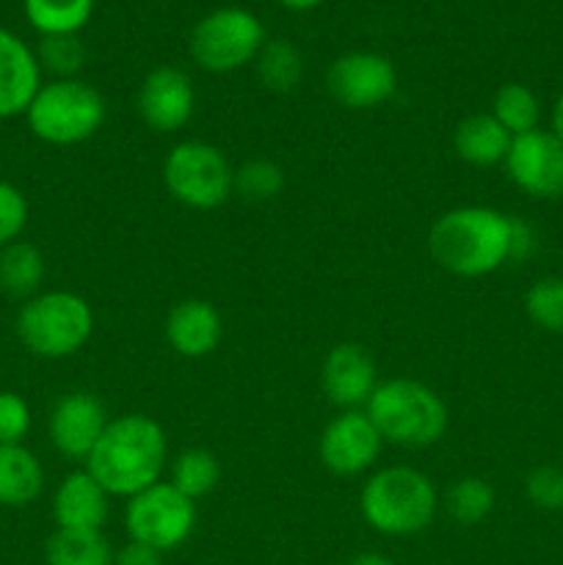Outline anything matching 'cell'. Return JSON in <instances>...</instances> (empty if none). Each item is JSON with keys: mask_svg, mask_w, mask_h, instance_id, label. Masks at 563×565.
Here are the masks:
<instances>
[{"mask_svg": "<svg viewBox=\"0 0 563 565\" xmlns=\"http://www.w3.org/2000/svg\"><path fill=\"white\" fill-rule=\"evenodd\" d=\"M285 191V169L270 158H248L235 169V193L248 204L274 202Z\"/></svg>", "mask_w": 563, "mask_h": 565, "instance_id": "83f0119b", "label": "cell"}, {"mask_svg": "<svg viewBox=\"0 0 563 565\" xmlns=\"http://www.w3.org/2000/svg\"><path fill=\"white\" fill-rule=\"evenodd\" d=\"M160 177L174 202L191 210H215L235 193V166L210 141H180L169 149Z\"/></svg>", "mask_w": 563, "mask_h": 565, "instance_id": "52a82bcc", "label": "cell"}, {"mask_svg": "<svg viewBox=\"0 0 563 565\" xmlns=\"http://www.w3.org/2000/svg\"><path fill=\"white\" fill-rule=\"evenodd\" d=\"M17 340L39 359H70L94 334L92 303L70 290H47L28 298L14 320Z\"/></svg>", "mask_w": 563, "mask_h": 565, "instance_id": "5b68a950", "label": "cell"}, {"mask_svg": "<svg viewBox=\"0 0 563 565\" xmlns=\"http://www.w3.org/2000/svg\"><path fill=\"white\" fill-rule=\"evenodd\" d=\"M44 467L25 445H0V505L28 508L42 497Z\"/></svg>", "mask_w": 563, "mask_h": 565, "instance_id": "ffe728a7", "label": "cell"}, {"mask_svg": "<svg viewBox=\"0 0 563 565\" xmlns=\"http://www.w3.org/2000/svg\"><path fill=\"white\" fill-rule=\"evenodd\" d=\"M28 218H31V207H28L25 193L14 182L0 180V248L20 241Z\"/></svg>", "mask_w": 563, "mask_h": 565, "instance_id": "4dcf8cb0", "label": "cell"}, {"mask_svg": "<svg viewBox=\"0 0 563 565\" xmlns=\"http://www.w3.org/2000/svg\"><path fill=\"white\" fill-rule=\"evenodd\" d=\"M524 497L539 511H563V467H535L524 478Z\"/></svg>", "mask_w": 563, "mask_h": 565, "instance_id": "1f68e13d", "label": "cell"}, {"mask_svg": "<svg viewBox=\"0 0 563 565\" xmlns=\"http://www.w3.org/2000/svg\"><path fill=\"white\" fill-rule=\"evenodd\" d=\"M108 500L110 497L88 475V469L70 472L53 494L55 530L103 533L105 522H108Z\"/></svg>", "mask_w": 563, "mask_h": 565, "instance_id": "ac0fdd59", "label": "cell"}, {"mask_svg": "<svg viewBox=\"0 0 563 565\" xmlns=\"http://www.w3.org/2000/svg\"><path fill=\"white\" fill-rule=\"evenodd\" d=\"M535 252V232L528 221L511 215V263H522Z\"/></svg>", "mask_w": 563, "mask_h": 565, "instance_id": "e575fe53", "label": "cell"}, {"mask_svg": "<svg viewBox=\"0 0 563 565\" xmlns=\"http://www.w3.org/2000/svg\"><path fill=\"white\" fill-rule=\"evenodd\" d=\"M47 276V263H44L42 248L28 241H14L0 248V292L11 298L39 296Z\"/></svg>", "mask_w": 563, "mask_h": 565, "instance_id": "44dd1931", "label": "cell"}, {"mask_svg": "<svg viewBox=\"0 0 563 565\" xmlns=\"http://www.w3.org/2000/svg\"><path fill=\"white\" fill-rule=\"evenodd\" d=\"M442 497L434 480L414 467H384L364 480L359 513L370 530L390 539L419 535L434 524Z\"/></svg>", "mask_w": 563, "mask_h": 565, "instance_id": "3957f363", "label": "cell"}, {"mask_svg": "<svg viewBox=\"0 0 563 565\" xmlns=\"http://www.w3.org/2000/svg\"><path fill=\"white\" fill-rule=\"evenodd\" d=\"M36 58L42 72H50L53 81H66V77H77V72L86 64V44L81 42L77 33L42 36Z\"/></svg>", "mask_w": 563, "mask_h": 565, "instance_id": "f546056e", "label": "cell"}, {"mask_svg": "<svg viewBox=\"0 0 563 565\" xmlns=\"http://www.w3.org/2000/svg\"><path fill=\"white\" fill-rule=\"evenodd\" d=\"M524 312L530 323L539 326L546 334H563V279L544 276L533 281L524 292Z\"/></svg>", "mask_w": 563, "mask_h": 565, "instance_id": "f1b7e54d", "label": "cell"}, {"mask_svg": "<svg viewBox=\"0 0 563 565\" xmlns=\"http://www.w3.org/2000/svg\"><path fill=\"white\" fill-rule=\"evenodd\" d=\"M428 254L458 279H480L511 263V215L464 204L442 213L428 230Z\"/></svg>", "mask_w": 563, "mask_h": 565, "instance_id": "7a4b0ae2", "label": "cell"}, {"mask_svg": "<svg viewBox=\"0 0 563 565\" xmlns=\"http://www.w3.org/2000/svg\"><path fill=\"white\" fill-rule=\"evenodd\" d=\"M508 177L533 199L563 196V141L550 130H533L511 141L506 158Z\"/></svg>", "mask_w": 563, "mask_h": 565, "instance_id": "4fadbf2b", "label": "cell"}, {"mask_svg": "<svg viewBox=\"0 0 563 565\" xmlns=\"http://www.w3.org/2000/svg\"><path fill=\"white\" fill-rule=\"evenodd\" d=\"M495 486L478 475H464L447 486L445 497H442V508L447 516L461 527H475V524L486 522L489 513L495 511Z\"/></svg>", "mask_w": 563, "mask_h": 565, "instance_id": "7402d4cb", "label": "cell"}, {"mask_svg": "<svg viewBox=\"0 0 563 565\" xmlns=\"http://www.w3.org/2000/svg\"><path fill=\"white\" fill-rule=\"evenodd\" d=\"M348 565H397V563L392 561V557L379 555V552H362V555L351 557Z\"/></svg>", "mask_w": 563, "mask_h": 565, "instance_id": "d590c367", "label": "cell"}, {"mask_svg": "<svg viewBox=\"0 0 563 565\" xmlns=\"http://www.w3.org/2000/svg\"><path fill=\"white\" fill-rule=\"evenodd\" d=\"M169 461V439L158 419L147 414H125L110 419L97 447L86 458V469L108 497L141 494L160 483Z\"/></svg>", "mask_w": 563, "mask_h": 565, "instance_id": "6da1fadb", "label": "cell"}, {"mask_svg": "<svg viewBox=\"0 0 563 565\" xmlns=\"http://www.w3.org/2000/svg\"><path fill=\"white\" fill-rule=\"evenodd\" d=\"M136 110L152 132H177L193 119L196 88L191 75L180 66H155L144 75L136 94Z\"/></svg>", "mask_w": 563, "mask_h": 565, "instance_id": "7c38bea8", "label": "cell"}, {"mask_svg": "<svg viewBox=\"0 0 563 565\" xmlns=\"http://www.w3.org/2000/svg\"><path fill=\"white\" fill-rule=\"evenodd\" d=\"M166 342L182 359H204L221 345L224 320L215 303L204 298H185L174 303L163 323Z\"/></svg>", "mask_w": 563, "mask_h": 565, "instance_id": "2e32d148", "label": "cell"}, {"mask_svg": "<svg viewBox=\"0 0 563 565\" xmlns=\"http://www.w3.org/2000/svg\"><path fill=\"white\" fill-rule=\"evenodd\" d=\"M125 527L130 541L171 552L191 539L196 527V502L180 494L169 480H160L127 500Z\"/></svg>", "mask_w": 563, "mask_h": 565, "instance_id": "9c48e42d", "label": "cell"}, {"mask_svg": "<svg viewBox=\"0 0 563 565\" xmlns=\"http://www.w3.org/2000/svg\"><path fill=\"white\" fill-rule=\"evenodd\" d=\"M105 119V97L81 77L42 83L25 110L28 130L50 147H77L97 136Z\"/></svg>", "mask_w": 563, "mask_h": 565, "instance_id": "8992f818", "label": "cell"}, {"mask_svg": "<svg viewBox=\"0 0 563 565\" xmlns=\"http://www.w3.org/2000/svg\"><path fill=\"white\" fill-rule=\"evenodd\" d=\"M114 565H163V552L138 541H127L121 550H114Z\"/></svg>", "mask_w": 563, "mask_h": 565, "instance_id": "836d02e7", "label": "cell"}, {"mask_svg": "<svg viewBox=\"0 0 563 565\" xmlns=\"http://www.w3.org/2000/svg\"><path fill=\"white\" fill-rule=\"evenodd\" d=\"M28 22L42 36L81 33L94 14V0H22Z\"/></svg>", "mask_w": 563, "mask_h": 565, "instance_id": "d4e9b609", "label": "cell"}, {"mask_svg": "<svg viewBox=\"0 0 563 565\" xmlns=\"http://www.w3.org/2000/svg\"><path fill=\"white\" fill-rule=\"evenodd\" d=\"M42 88V66L36 50L28 47L17 33L0 28V119L25 116Z\"/></svg>", "mask_w": 563, "mask_h": 565, "instance_id": "e0dca14e", "label": "cell"}, {"mask_svg": "<svg viewBox=\"0 0 563 565\" xmlns=\"http://www.w3.org/2000/svg\"><path fill=\"white\" fill-rule=\"evenodd\" d=\"M513 136L491 114H469L453 130V149L458 158L478 169L506 163Z\"/></svg>", "mask_w": 563, "mask_h": 565, "instance_id": "d6986e66", "label": "cell"}, {"mask_svg": "<svg viewBox=\"0 0 563 565\" xmlns=\"http://www.w3.org/2000/svg\"><path fill=\"white\" fill-rule=\"evenodd\" d=\"M364 414L375 425L381 439L403 450H423L436 445L447 434L450 423L445 401L428 384L414 379L379 381Z\"/></svg>", "mask_w": 563, "mask_h": 565, "instance_id": "277c9868", "label": "cell"}, {"mask_svg": "<svg viewBox=\"0 0 563 565\" xmlns=\"http://www.w3.org/2000/svg\"><path fill=\"white\" fill-rule=\"evenodd\" d=\"M254 70L268 92L290 94L304 77V55L290 39H270L254 58Z\"/></svg>", "mask_w": 563, "mask_h": 565, "instance_id": "603a6c76", "label": "cell"}, {"mask_svg": "<svg viewBox=\"0 0 563 565\" xmlns=\"http://www.w3.org/2000/svg\"><path fill=\"white\" fill-rule=\"evenodd\" d=\"M379 386V367L359 342H337L320 364V390L342 412L368 406Z\"/></svg>", "mask_w": 563, "mask_h": 565, "instance_id": "9a60e30c", "label": "cell"}, {"mask_svg": "<svg viewBox=\"0 0 563 565\" xmlns=\"http://www.w3.org/2000/svg\"><path fill=\"white\" fill-rule=\"evenodd\" d=\"M326 88L348 110L379 108L397 92L395 64L381 53L353 50L331 61Z\"/></svg>", "mask_w": 563, "mask_h": 565, "instance_id": "30bf717a", "label": "cell"}, {"mask_svg": "<svg viewBox=\"0 0 563 565\" xmlns=\"http://www.w3.org/2000/svg\"><path fill=\"white\" fill-rule=\"evenodd\" d=\"M31 406L17 392H0V445H22L31 434Z\"/></svg>", "mask_w": 563, "mask_h": 565, "instance_id": "d6a6232c", "label": "cell"}, {"mask_svg": "<svg viewBox=\"0 0 563 565\" xmlns=\"http://www.w3.org/2000/svg\"><path fill=\"white\" fill-rule=\"evenodd\" d=\"M489 114L517 138L524 136V132L539 130L541 103L533 88L524 86V83H506L491 97Z\"/></svg>", "mask_w": 563, "mask_h": 565, "instance_id": "4316f807", "label": "cell"}, {"mask_svg": "<svg viewBox=\"0 0 563 565\" xmlns=\"http://www.w3.org/2000/svg\"><path fill=\"white\" fill-rule=\"evenodd\" d=\"M276 3L285 6L287 11H312V9H318L323 0H276Z\"/></svg>", "mask_w": 563, "mask_h": 565, "instance_id": "74e56055", "label": "cell"}, {"mask_svg": "<svg viewBox=\"0 0 563 565\" xmlns=\"http://www.w3.org/2000/svg\"><path fill=\"white\" fill-rule=\"evenodd\" d=\"M265 39V28L254 11L241 6H224L193 25L188 39V53L193 64L213 75H226L241 66L254 64Z\"/></svg>", "mask_w": 563, "mask_h": 565, "instance_id": "ba28073f", "label": "cell"}, {"mask_svg": "<svg viewBox=\"0 0 563 565\" xmlns=\"http://www.w3.org/2000/svg\"><path fill=\"white\" fill-rule=\"evenodd\" d=\"M219 480H221L219 456L204 450V447H188V450H182L180 456L171 461L169 483L193 502L213 494Z\"/></svg>", "mask_w": 563, "mask_h": 565, "instance_id": "484cf974", "label": "cell"}, {"mask_svg": "<svg viewBox=\"0 0 563 565\" xmlns=\"http://www.w3.org/2000/svg\"><path fill=\"white\" fill-rule=\"evenodd\" d=\"M384 439L370 423L364 408L340 412L318 439V458L337 478H357L370 472L381 456Z\"/></svg>", "mask_w": 563, "mask_h": 565, "instance_id": "8fae6325", "label": "cell"}, {"mask_svg": "<svg viewBox=\"0 0 563 565\" xmlns=\"http://www.w3.org/2000/svg\"><path fill=\"white\" fill-rule=\"evenodd\" d=\"M550 132L563 141V92H561V97L555 99V105H552V127H550Z\"/></svg>", "mask_w": 563, "mask_h": 565, "instance_id": "8d00e7d4", "label": "cell"}, {"mask_svg": "<svg viewBox=\"0 0 563 565\" xmlns=\"http://www.w3.org/2000/svg\"><path fill=\"white\" fill-rule=\"evenodd\" d=\"M47 565H114V546L103 533L55 530L44 544Z\"/></svg>", "mask_w": 563, "mask_h": 565, "instance_id": "cb8c5ba5", "label": "cell"}, {"mask_svg": "<svg viewBox=\"0 0 563 565\" xmlns=\"http://www.w3.org/2000/svg\"><path fill=\"white\" fill-rule=\"evenodd\" d=\"M105 403L92 392H70L53 406L47 417V436L55 452L72 461H86L108 428Z\"/></svg>", "mask_w": 563, "mask_h": 565, "instance_id": "5bb4252c", "label": "cell"}]
</instances>
